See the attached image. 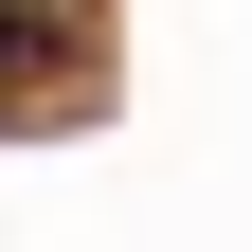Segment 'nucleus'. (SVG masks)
Returning a JSON list of instances; mask_svg holds the SVG:
<instances>
[{
  "label": "nucleus",
  "instance_id": "f257e3e1",
  "mask_svg": "<svg viewBox=\"0 0 252 252\" xmlns=\"http://www.w3.org/2000/svg\"><path fill=\"white\" fill-rule=\"evenodd\" d=\"M72 54V0H0V72H54Z\"/></svg>",
  "mask_w": 252,
  "mask_h": 252
}]
</instances>
